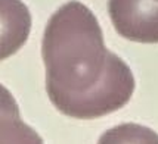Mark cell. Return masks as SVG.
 <instances>
[{
	"mask_svg": "<svg viewBox=\"0 0 158 144\" xmlns=\"http://www.w3.org/2000/svg\"><path fill=\"white\" fill-rule=\"evenodd\" d=\"M98 144H158V134L139 123H121L105 131Z\"/></svg>",
	"mask_w": 158,
	"mask_h": 144,
	"instance_id": "obj_4",
	"label": "cell"
},
{
	"mask_svg": "<svg viewBox=\"0 0 158 144\" xmlns=\"http://www.w3.org/2000/svg\"><path fill=\"white\" fill-rule=\"evenodd\" d=\"M41 56L48 96L67 116L95 119L121 109L133 96L130 68L105 47L96 16L77 0L50 16Z\"/></svg>",
	"mask_w": 158,
	"mask_h": 144,
	"instance_id": "obj_1",
	"label": "cell"
},
{
	"mask_svg": "<svg viewBox=\"0 0 158 144\" xmlns=\"http://www.w3.org/2000/svg\"><path fill=\"white\" fill-rule=\"evenodd\" d=\"M157 2H158V0H157Z\"/></svg>",
	"mask_w": 158,
	"mask_h": 144,
	"instance_id": "obj_5",
	"label": "cell"
},
{
	"mask_svg": "<svg viewBox=\"0 0 158 144\" xmlns=\"http://www.w3.org/2000/svg\"><path fill=\"white\" fill-rule=\"evenodd\" d=\"M2 144H43V140L33 128L24 123L14 97L2 88V112H0Z\"/></svg>",
	"mask_w": 158,
	"mask_h": 144,
	"instance_id": "obj_3",
	"label": "cell"
},
{
	"mask_svg": "<svg viewBox=\"0 0 158 144\" xmlns=\"http://www.w3.org/2000/svg\"><path fill=\"white\" fill-rule=\"evenodd\" d=\"M108 14L121 37L136 43H158L157 0H110Z\"/></svg>",
	"mask_w": 158,
	"mask_h": 144,
	"instance_id": "obj_2",
	"label": "cell"
}]
</instances>
